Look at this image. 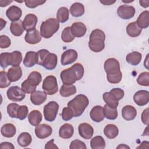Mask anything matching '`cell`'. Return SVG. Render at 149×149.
<instances>
[{
  "mask_svg": "<svg viewBox=\"0 0 149 149\" xmlns=\"http://www.w3.org/2000/svg\"><path fill=\"white\" fill-rule=\"evenodd\" d=\"M32 141V138L30 134L28 132H23L19 134L17 137V142L18 144L23 147L29 146Z\"/></svg>",
  "mask_w": 149,
  "mask_h": 149,
  "instance_id": "34",
  "label": "cell"
},
{
  "mask_svg": "<svg viewBox=\"0 0 149 149\" xmlns=\"http://www.w3.org/2000/svg\"><path fill=\"white\" fill-rule=\"evenodd\" d=\"M71 31L74 37H81L87 31L86 25L82 22H74L70 27Z\"/></svg>",
  "mask_w": 149,
  "mask_h": 149,
  "instance_id": "17",
  "label": "cell"
},
{
  "mask_svg": "<svg viewBox=\"0 0 149 149\" xmlns=\"http://www.w3.org/2000/svg\"><path fill=\"white\" fill-rule=\"evenodd\" d=\"M38 56L37 52L34 51H28L23 59V64L27 68H31L37 64Z\"/></svg>",
  "mask_w": 149,
  "mask_h": 149,
  "instance_id": "18",
  "label": "cell"
},
{
  "mask_svg": "<svg viewBox=\"0 0 149 149\" xmlns=\"http://www.w3.org/2000/svg\"><path fill=\"white\" fill-rule=\"evenodd\" d=\"M36 86L30 82L27 79L22 83V89L26 94H31L36 91Z\"/></svg>",
  "mask_w": 149,
  "mask_h": 149,
  "instance_id": "41",
  "label": "cell"
},
{
  "mask_svg": "<svg viewBox=\"0 0 149 149\" xmlns=\"http://www.w3.org/2000/svg\"><path fill=\"white\" fill-rule=\"evenodd\" d=\"M107 79L109 83L112 84H117L122 80V73L120 71L118 73L107 74Z\"/></svg>",
  "mask_w": 149,
  "mask_h": 149,
  "instance_id": "47",
  "label": "cell"
},
{
  "mask_svg": "<svg viewBox=\"0 0 149 149\" xmlns=\"http://www.w3.org/2000/svg\"><path fill=\"white\" fill-rule=\"evenodd\" d=\"M110 94L112 95V96L116 99L117 101H119L121 100L125 95L124 91L119 88H112L110 91Z\"/></svg>",
  "mask_w": 149,
  "mask_h": 149,
  "instance_id": "50",
  "label": "cell"
},
{
  "mask_svg": "<svg viewBox=\"0 0 149 149\" xmlns=\"http://www.w3.org/2000/svg\"><path fill=\"white\" fill-rule=\"evenodd\" d=\"M76 93V88L73 84H63L60 88L59 94L63 97H68Z\"/></svg>",
  "mask_w": 149,
  "mask_h": 149,
  "instance_id": "31",
  "label": "cell"
},
{
  "mask_svg": "<svg viewBox=\"0 0 149 149\" xmlns=\"http://www.w3.org/2000/svg\"><path fill=\"white\" fill-rule=\"evenodd\" d=\"M59 28V22L55 18H49L42 22L40 34L44 38H51Z\"/></svg>",
  "mask_w": 149,
  "mask_h": 149,
  "instance_id": "5",
  "label": "cell"
},
{
  "mask_svg": "<svg viewBox=\"0 0 149 149\" xmlns=\"http://www.w3.org/2000/svg\"><path fill=\"white\" fill-rule=\"evenodd\" d=\"M69 11L66 7H61L57 11L56 19L60 23H65L69 19Z\"/></svg>",
  "mask_w": 149,
  "mask_h": 149,
  "instance_id": "37",
  "label": "cell"
},
{
  "mask_svg": "<svg viewBox=\"0 0 149 149\" xmlns=\"http://www.w3.org/2000/svg\"><path fill=\"white\" fill-rule=\"evenodd\" d=\"M74 129L73 126L69 123H65L59 128V136L62 139H68L72 137Z\"/></svg>",
  "mask_w": 149,
  "mask_h": 149,
  "instance_id": "24",
  "label": "cell"
},
{
  "mask_svg": "<svg viewBox=\"0 0 149 149\" xmlns=\"http://www.w3.org/2000/svg\"><path fill=\"white\" fill-rule=\"evenodd\" d=\"M137 82L139 85L143 86H148L149 73L148 72H144L141 73L137 79Z\"/></svg>",
  "mask_w": 149,
  "mask_h": 149,
  "instance_id": "43",
  "label": "cell"
},
{
  "mask_svg": "<svg viewBox=\"0 0 149 149\" xmlns=\"http://www.w3.org/2000/svg\"><path fill=\"white\" fill-rule=\"evenodd\" d=\"M42 88L48 95H54L58 91L56 78L52 75L47 76L43 80Z\"/></svg>",
  "mask_w": 149,
  "mask_h": 149,
  "instance_id": "6",
  "label": "cell"
},
{
  "mask_svg": "<svg viewBox=\"0 0 149 149\" xmlns=\"http://www.w3.org/2000/svg\"><path fill=\"white\" fill-rule=\"evenodd\" d=\"M11 81L9 80L8 74L5 71H1L0 72V88H6L10 86Z\"/></svg>",
  "mask_w": 149,
  "mask_h": 149,
  "instance_id": "44",
  "label": "cell"
},
{
  "mask_svg": "<svg viewBox=\"0 0 149 149\" xmlns=\"http://www.w3.org/2000/svg\"><path fill=\"white\" fill-rule=\"evenodd\" d=\"M102 98L106 104L111 108H117L119 104V101L115 99L109 92H105L103 94Z\"/></svg>",
  "mask_w": 149,
  "mask_h": 149,
  "instance_id": "39",
  "label": "cell"
},
{
  "mask_svg": "<svg viewBox=\"0 0 149 149\" xmlns=\"http://www.w3.org/2000/svg\"><path fill=\"white\" fill-rule=\"evenodd\" d=\"M88 104V99L85 95L79 94L69 101L68 107H70L73 111L74 117H78L82 115Z\"/></svg>",
  "mask_w": 149,
  "mask_h": 149,
  "instance_id": "4",
  "label": "cell"
},
{
  "mask_svg": "<svg viewBox=\"0 0 149 149\" xmlns=\"http://www.w3.org/2000/svg\"><path fill=\"white\" fill-rule=\"evenodd\" d=\"M148 54L147 55L146 60H145V61H144V65L145 67H146L147 69L148 68Z\"/></svg>",
  "mask_w": 149,
  "mask_h": 149,
  "instance_id": "62",
  "label": "cell"
},
{
  "mask_svg": "<svg viewBox=\"0 0 149 149\" xmlns=\"http://www.w3.org/2000/svg\"><path fill=\"white\" fill-rule=\"evenodd\" d=\"M133 100L139 106H144L149 101V92L141 90L137 91L133 95Z\"/></svg>",
  "mask_w": 149,
  "mask_h": 149,
  "instance_id": "14",
  "label": "cell"
},
{
  "mask_svg": "<svg viewBox=\"0 0 149 149\" xmlns=\"http://www.w3.org/2000/svg\"><path fill=\"white\" fill-rule=\"evenodd\" d=\"M104 133L107 138L113 139L118 135L119 129L116 125L113 124H108L104 127Z\"/></svg>",
  "mask_w": 149,
  "mask_h": 149,
  "instance_id": "29",
  "label": "cell"
},
{
  "mask_svg": "<svg viewBox=\"0 0 149 149\" xmlns=\"http://www.w3.org/2000/svg\"><path fill=\"white\" fill-rule=\"evenodd\" d=\"M20 105L16 103H10L7 106V112L9 116L12 118H17V112Z\"/></svg>",
  "mask_w": 149,
  "mask_h": 149,
  "instance_id": "45",
  "label": "cell"
},
{
  "mask_svg": "<svg viewBox=\"0 0 149 149\" xmlns=\"http://www.w3.org/2000/svg\"><path fill=\"white\" fill-rule=\"evenodd\" d=\"M142 55L141 53L134 51L128 54L126 56V59L128 63L133 66H136L140 63L141 61Z\"/></svg>",
  "mask_w": 149,
  "mask_h": 149,
  "instance_id": "30",
  "label": "cell"
},
{
  "mask_svg": "<svg viewBox=\"0 0 149 149\" xmlns=\"http://www.w3.org/2000/svg\"><path fill=\"white\" fill-rule=\"evenodd\" d=\"M70 13L73 17H80L84 13V6L81 3L75 2L70 6Z\"/></svg>",
  "mask_w": 149,
  "mask_h": 149,
  "instance_id": "32",
  "label": "cell"
},
{
  "mask_svg": "<svg viewBox=\"0 0 149 149\" xmlns=\"http://www.w3.org/2000/svg\"><path fill=\"white\" fill-rule=\"evenodd\" d=\"M22 61V54L20 51H14L10 53V65L18 66Z\"/></svg>",
  "mask_w": 149,
  "mask_h": 149,
  "instance_id": "38",
  "label": "cell"
},
{
  "mask_svg": "<svg viewBox=\"0 0 149 149\" xmlns=\"http://www.w3.org/2000/svg\"><path fill=\"white\" fill-rule=\"evenodd\" d=\"M25 94L22 89L17 86L9 87L6 92L8 99L15 102L22 101L25 98Z\"/></svg>",
  "mask_w": 149,
  "mask_h": 149,
  "instance_id": "8",
  "label": "cell"
},
{
  "mask_svg": "<svg viewBox=\"0 0 149 149\" xmlns=\"http://www.w3.org/2000/svg\"><path fill=\"white\" fill-rule=\"evenodd\" d=\"M1 30L2 29H3V28L6 26V22L4 20H3L2 18H1Z\"/></svg>",
  "mask_w": 149,
  "mask_h": 149,
  "instance_id": "60",
  "label": "cell"
},
{
  "mask_svg": "<svg viewBox=\"0 0 149 149\" xmlns=\"http://www.w3.org/2000/svg\"><path fill=\"white\" fill-rule=\"evenodd\" d=\"M45 2V1L40 0H26L24 1L25 5L29 8H35L38 6L41 5Z\"/></svg>",
  "mask_w": 149,
  "mask_h": 149,
  "instance_id": "52",
  "label": "cell"
},
{
  "mask_svg": "<svg viewBox=\"0 0 149 149\" xmlns=\"http://www.w3.org/2000/svg\"><path fill=\"white\" fill-rule=\"evenodd\" d=\"M61 38L65 42H70L74 39V37L72 33L70 27H66L63 30Z\"/></svg>",
  "mask_w": 149,
  "mask_h": 149,
  "instance_id": "40",
  "label": "cell"
},
{
  "mask_svg": "<svg viewBox=\"0 0 149 149\" xmlns=\"http://www.w3.org/2000/svg\"><path fill=\"white\" fill-rule=\"evenodd\" d=\"M117 148H130V147L128 146H126V144H120L117 147Z\"/></svg>",
  "mask_w": 149,
  "mask_h": 149,
  "instance_id": "61",
  "label": "cell"
},
{
  "mask_svg": "<svg viewBox=\"0 0 149 149\" xmlns=\"http://www.w3.org/2000/svg\"><path fill=\"white\" fill-rule=\"evenodd\" d=\"M42 119L41 113L38 110L31 111L28 115V120L29 123L34 126H36L40 124Z\"/></svg>",
  "mask_w": 149,
  "mask_h": 149,
  "instance_id": "27",
  "label": "cell"
},
{
  "mask_svg": "<svg viewBox=\"0 0 149 149\" xmlns=\"http://www.w3.org/2000/svg\"><path fill=\"white\" fill-rule=\"evenodd\" d=\"M104 70L107 74L118 73L120 72V63L115 58H108L104 63Z\"/></svg>",
  "mask_w": 149,
  "mask_h": 149,
  "instance_id": "9",
  "label": "cell"
},
{
  "mask_svg": "<svg viewBox=\"0 0 149 149\" xmlns=\"http://www.w3.org/2000/svg\"><path fill=\"white\" fill-rule=\"evenodd\" d=\"M84 70L81 63H74L70 68L62 70L61 79L64 84H73L77 80H80L84 74Z\"/></svg>",
  "mask_w": 149,
  "mask_h": 149,
  "instance_id": "1",
  "label": "cell"
},
{
  "mask_svg": "<svg viewBox=\"0 0 149 149\" xmlns=\"http://www.w3.org/2000/svg\"><path fill=\"white\" fill-rule=\"evenodd\" d=\"M16 132V127L12 123H6L3 125L1 129V134L7 138L13 137Z\"/></svg>",
  "mask_w": 149,
  "mask_h": 149,
  "instance_id": "25",
  "label": "cell"
},
{
  "mask_svg": "<svg viewBox=\"0 0 149 149\" xmlns=\"http://www.w3.org/2000/svg\"><path fill=\"white\" fill-rule=\"evenodd\" d=\"M90 116L91 119L95 122L102 121L105 118L103 108L100 105L94 107L90 112Z\"/></svg>",
  "mask_w": 149,
  "mask_h": 149,
  "instance_id": "19",
  "label": "cell"
},
{
  "mask_svg": "<svg viewBox=\"0 0 149 149\" xmlns=\"http://www.w3.org/2000/svg\"><path fill=\"white\" fill-rule=\"evenodd\" d=\"M69 148L70 149H86L87 147L84 142L76 139L71 142Z\"/></svg>",
  "mask_w": 149,
  "mask_h": 149,
  "instance_id": "51",
  "label": "cell"
},
{
  "mask_svg": "<svg viewBox=\"0 0 149 149\" xmlns=\"http://www.w3.org/2000/svg\"><path fill=\"white\" fill-rule=\"evenodd\" d=\"M52 133V127L47 124H41L36 126L35 134L36 136L41 139H45L51 135Z\"/></svg>",
  "mask_w": 149,
  "mask_h": 149,
  "instance_id": "12",
  "label": "cell"
},
{
  "mask_svg": "<svg viewBox=\"0 0 149 149\" xmlns=\"http://www.w3.org/2000/svg\"><path fill=\"white\" fill-rule=\"evenodd\" d=\"M37 21L38 18L34 14L29 13L27 15L23 22V26L24 30L29 32L34 30L37 23Z\"/></svg>",
  "mask_w": 149,
  "mask_h": 149,
  "instance_id": "13",
  "label": "cell"
},
{
  "mask_svg": "<svg viewBox=\"0 0 149 149\" xmlns=\"http://www.w3.org/2000/svg\"><path fill=\"white\" fill-rule=\"evenodd\" d=\"M135 8L131 5H122L119 6L117 10L118 15L123 19H129L132 18L135 14Z\"/></svg>",
  "mask_w": 149,
  "mask_h": 149,
  "instance_id": "10",
  "label": "cell"
},
{
  "mask_svg": "<svg viewBox=\"0 0 149 149\" xmlns=\"http://www.w3.org/2000/svg\"><path fill=\"white\" fill-rule=\"evenodd\" d=\"M13 1H0V6L1 7H5L11 3Z\"/></svg>",
  "mask_w": 149,
  "mask_h": 149,
  "instance_id": "58",
  "label": "cell"
},
{
  "mask_svg": "<svg viewBox=\"0 0 149 149\" xmlns=\"http://www.w3.org/2000/svg\"><path fill=\"white\" fill-rule=\"evenodd\" d=\"M133 0H132V1H124V0H123L122 1V2H124V3H130V2H133Z\"/></svg>",
  "mask_w": 149,
  "mask_h": 149,
  "instance_id": "63",
  "label": "cell"
},
{
  "mask_svg": "<svg viewBox=\"0 0 149 149\" xmlns=\"http://www.w3.org/2000/svg\"><path fill=\"white\" fill-rule=\"evenodd\" d=\"M0 65L3 69L6 68L10 65V53L2 52L1 54Z\"/></svg>",
  "mask_w": 149,
  "mask_h": 149,
  "instance_id": "46",
  "label": "cell"
},
{
  "mask_svg": "<svg viewBox=\"0 0 149 149\" xmlns=\"http://www.w3.org/2000/svg\"><path fill=\"white\" fill-rule=\"evenodd\" d=\"M136 22L140 29L147 28L149 26V12L144 10L141 13Z\"/></svg>",
  "mask_w": 149,
  "mask_h": 149,
  "instance_id": "26",
  "label": "cell"
},
{
  "mask_svg": "<svg viewBox=\"0 0 149 149\" xmlns=\"http://www.w3.org/2000/svg\"><path fill=\"white\" fill-rule=\"evenodd\" d=\"M78 131L80 136L85 139H91L94 133L93 127L87 123H80L78 126Z\"/></svg>",
  "mask_w": 149,
  "mask_h": 149,
  "instance_id": "15",
  "label": "cell"
},
{
  "mask_svg": "<svg viewBox=\"0 0 149 149\" xmlns=\"http://www.w3.org/2000/svg\"><path fill=\"white\" fill-rule=\"evenodd\" d=\"M137 115L136 109L132 105H127L123 107L122 109V116L126 120H132Z\"/></svg>",
  "mask_w": 149,
  "mask_h": 149,
  "instance_id": "22",
  "label": "cell"
},
{
  "mask_svg": "<svg viewBox=\"0 0 149 149\" xmlns=\"http://www.w3.org/2000/svg\"><path fill=\"white\" fill-rule=\"evenodd\" d=\"M24 40L26 42L30 44H36L40 42L41 40V36L37 29L27 32L25 35Z\"/></svg>",
  "mask_w": 149,
  "mask_h": 149,
  "instance_id": "21",
  "label": "cell"
},
{
  "mask_svg": "<svg viewBox=\"0 0 149 149\" xmlns=\"http://www.w3.org/2000/svg\"><path fill=\"white\" fill-rule=\"evenodd\" d=\"M10 31L13 36L17 37L20 36L24 31L23 22L19 20L17 22H12L10 26Z\"/></svg>",
  "mask_w": 149,
  "mask_h": 149,
  "instance_id": "28",
  "label": "cell"
},
{
  "mask_svg": "<svg viewBox=\"0 0 149 149\" xmlns=\"http://www.w3.org/2000/svg\"><path fill=\"white\" fill-rule=\"evenodd\" d=\"M38 60L37 64L44 66L47 70L54 69L58 62L57 55L54 53L49 52L45 49H42L37 52Z\"/></svg>",
  "mask_w": 149,
  "mask_h": 149,
  "instance_id": "2",
  "label": "cell"
},
{
  "mask_svg": "<svg viewBox=\"0 0 149 149\" xmlns=\"http://www.w3.org/2000/svg\"><path fill=\"white\" fill-rule=\"evenodd\" d=\"M11 44L10 39L5 35L0 36V47L1 48H7Z\"/></svg>",
  "mask_w": 149,
  "mask_h": 149,
  "instance_id": "53",
  "label": "cell"
},
{
  "mask_svg": "<svg viewBox=\"0 0 149 149\" xmlns=\"http://www.w3.org/2000/svg\"><path fill=\"white\" fill-rule=\"evenodd\" d=\"M61 116L63 120L65 121H68L70 120L73 117H74V113L70 107H65L62 109Z\"/></svg>",
  "mask_w": 149,
  "mask_h": 149,
  "instance_id": "49",
  "label": "cell"
},
{
  "mask_svg": "<svg viewBox=\"0 0 149 149\" xmlns=\"http://www.w3.org/2000/svg\"><path fill=\"white\" fill-rule=\"evenodd\" d=\"M116 2V1H100V2L102 4H104V5H112L113 3H114Z\"/></svg>",
  "mask_w": 149,
  "mask_h": 149,
  "instance_id": "59",
  "label": "cell"
},
{
  "mask_svg": "<svg viewBox=\"0 0 149 149\" xmlns=\"http://www.w3.org/2000/svg\"><path fill=\"white\" fill-rule=\"evenodd\" d=\"M27 79H29L31 82L37 86L42 80V76L40 72L33 71L29 74Z\"/></svg>",
  "mask_w": 149,
  "mask_h": 149,
  "instance_id": "42",
  "label": "cell"
},
{
  "mask_svg": "<svg viewBox=\"0 0 149 149\" xmlns=\"http://www.w3.org/2000/svg\"><path fill=\"white\" fill-rule=\"evenodd\" d=\"M1 149H14L15 147L12 143L10 142H2L0 144Z\"/></svg>",
  "mask_w": 149,
  "mask_h": 149,
  "instance_id": "55",
  "label": "cell"
},
{
  "mask_svg": "<svg viewBox=\"0 0 149 149\" xmlns=\"http://www.w3.org/2000/svg\"><path fill=\"white\" fill-rule=\"evenodd\" d=\"M141 121L142 122L146 125H148V122H149V120H148V108H146V109H144L142 113H141Z\"/></svg>",
  "mask_w": 149,
  "mask_h": 149,
  "instance_id": "54",
  "label": "cell"
},
{
  "mask_svg": "<svg viewBox=\"0 0 149 149\" xmlns=\"http://www.w3.org/2000/svg\"><path fill=\"white\" fill-rule=\"evenodd\" d=\"M103 111L104 116L108 119L115 120L118 117L117 108H111L107 104H105L103 107Z\"/></svg>",
  "mask_w": 149,
  "mask_h": 149,
  "instance_id": "36",
  "label": "cell"
},
{
  "mask_svg": "<svg viewBox=\"0 0 149 149\" xmlns=\"http://www.w3.org/2000/svg\"><path fill=\"white\" fill-rule=\"evenodd\" d=\"M59 109V105L55 101H50L44 107V116L48 122L54 121L57 115Z\"/></svg>",
  "mask_w": 149,
  "mask_h": 149,
  "instance_id": "7",
  "label": "cell"
},
{
  "mask_svg": "<svg viewBox=\"0 0 149 149\" xmlns=\"http://www.w3.org/2000/svg\"><path fill=\"white\" fill-rule=\"evenodd\" d=\"M29 112L28 107L26 105H21L19 107L17 112V119L24 120L27 116Z\"/></svg>",
  "mask_w": 149,
  "mask_h": 149,
  "instance_id": "48",
  "label": "cell"
},
{
  "mask_svg": "<svg viewBox=\"0 0 149 149\" xmlns=\"http://www.w3.org/2000/svg\"><path fill=\"white\" fill-rule=\"evenodd\" d=\"M140 5L143 8H147L149 6V1L148 0H140L139 1Z\"/></svg>",
  "mask_w": 149,
  "mask_h": 149,
  "instance_id": "57",
  "label": "cell"
},
{
  "mask_svg": "<svg viewBox=\"0 0 149 149\" xmlns=\"http://www.w3.org/2000/svg\"><path fill=\"white\" fill-rule=\"evenodd\" d=\"M47 94L44 91L37 90L30 95V100L35 105H39L44 103L47 100Z\"/></svg>",
  "mask_w": 149,
  "mask_h": 149,
  "instance_id": "20",
  "label": "cell"
},
{
  "mask_svg": "<svg viewBox=\"0 0 149 149\" xmlns=\"http://www.w3.org/2000/svg\"><path fill=\"white\" fill-rule=\"evenodd\" d=\"M8 77L11 82L19 80L22 76V70L20 66H12L8 69Z\"/></svg>",
  "mask_w": 149,
  "mask_h": 149,
  "instance_id": "23",
  "label": "cell"
},
{
  "mask_svg": "<svg viewBox=\"0 0 149 149\" xmlns=\"http://www.w3.org/2000/svg\"><path fill=\"white\" fill-rule=\"evenodd\" d=\"M142 29H140L137 24L136 22H133L129 23L126 27V32L131 37H136L141 33Z\"/></svg>",
  "mask_w": 149,
  "mask_h": 149,
  "instance_id": "33",
  "label": "cell"
},
{
  "mask_svg": "<svg viewBox=\"0 0 149 149\" xmlns=\"http://www.w3.org/2000/svg\"><path fill=\"white\" fill-rule=\"evenodd\" d=\"M54 139H51L50 141H48L45 146V148L47 149V148H58V147L55 145V144L54 143Z\"/></svg>",
  "mask_w": 149,
  "mask_h": 149,
  "instance_id": "56",
  "label": "cell"
},
{
  "mask_svg": "<svg viewBox=\"0 0 149 149\" xmlns=\"http://www.w3.org/2000/svg\"><path fill=\"white\" fill-rule=\"evenodd\" d=\"M77 52L74 49H69L64 51L61 56L62 65H68L74 62L77 59Z\"/></svg>",
  "mask_w": 149,
  "mask_h": 149,
  "instance_id": "11",
  "label": "cell"
},
{
  "mask_svg": "<svg viewBox=\"0 0 149 149\" xmlns=\"http://www.w3.org/2000/svg\"><path fill=\"white\" fill-rule=\"evenodd\" d=\"M6 15L8 18L12 21L17 22L19 20L22 15V9L17 6L12 5L10 6L6 11Z\"/></svg>",
  "mask_w": 149,
  "mask_h": 149,
  "instance_id": "16",
  "label": "cell"
},
{
  "mask_svg": "<svg viewBox=\"0 0 149 149\" xmlns=\"http://www.w3.org/2000/svg\"><path fill=\"white\" fill-rule=\"evenodd\" d=\"M105 34L100 29L93 30L90 36L88 47L94 52H100L105 48Z\"/></svg>",
  "mask_w": 149,
  "mask_h": 149,
  "instance_id": "3",
  "label": "cell"
},
{
  "mask_svg": "<svg viewBox=\"0 0 149 149\" xmlns=\"http://www.w3.org/2000/svg\"><path fill=\"white\" fill-rule=\"evenodd\" d=\"M90 146L93 149H104L105 147V141L102 136H97L91 140Z\"/></svg>",
  "mask_w": 149,
  "mask_h": 149,
  "instance_id": "35",
  "label": "cell"
}]
</instances>
